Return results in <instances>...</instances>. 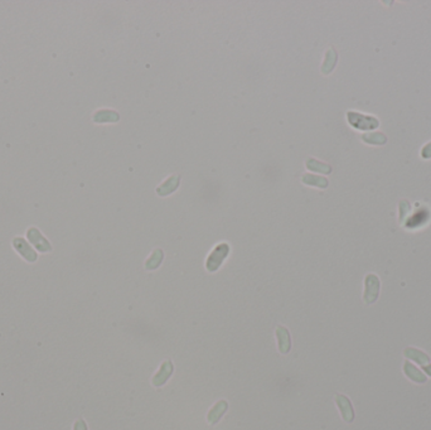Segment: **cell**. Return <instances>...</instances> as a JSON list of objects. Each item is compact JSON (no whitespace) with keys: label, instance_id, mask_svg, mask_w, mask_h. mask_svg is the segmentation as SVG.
Masks as SVG:
<instances>
[{"label":"cell","instance_id":"cell-1","mask_svg":"<svg viewBox=\"0 0 431 430\" xmlns=\"http://www.w3.org/2000/svg\"><path fill=\"white\" fill-rule=\"evenodd\" d=\"M230 251L231 248L227 243H221L214 246L206 260V269L209 272L217 271L221 265L223 264V261L227 259V256L230 255Z\"/></svg>","mask_w":431,"mask_h":430},{"label":"cell","instance_id":"cell-2","mask_svg":"<svg viewBox=\"0 0 431 430\" xmlns=\"http://www.w3.org/2000/svg\"><path fill=\"white\" fill-rule=\"evenodd\" d=\"M347 120L349 125L357 130H373L380 125V121L377 120V117L355 111H348Z\"/></svg>","mask_w":431,"mask_h":430},{"label":"cell","instance_id":"cell-3","mask_svg":"<svg viewBox=\"0 0 431 430\" xmlns=\"http://www.w3.org/2000/svg\"><path fill=\"white\" fill-rule=\"evenodd\" d=\"M381 283L378 276L374 274H368L364 279V294L363 300L367 305H371L374 303L380 295Z\"/></svg>","mask_w":431,"mask_h":430},{"label":"cell","instance_id":"cell-4","mask_svg":"<svg viewBox=\"0 0 431 430\" xmlns=\"http://www.w3.org/2000/svg\"><path fill=\"white\" fill-rule=\"evenodd\" d=\"M336 403L338 406L341 414H342L343 420L345 423H353L354 420V410H353L352 403H350L349 399L345 395H336Z\"/></svg>","mask_w":431,"mask_h":430},{"label":"cell","instance_id":"cell-5","mask_svg":"<svg viewBox=\"0 0 431 430\" xmlns=\"http://www.w3.org/2000/svg\"><path fill=\"white\" fill-rule=\"evenodd\" d=\"M27 236L30 243L35 246V249L41 251V253H48V251L52 250L51 244L47 241L46 237H44L38 230L35 229V227H32V229L28 230Z\"/></svg>","mask_w":431,"mask_h":430},{"label":"cell","instance_id":"cell-6","mask_svg":"<svg viewBox=\"0 0 431 430\" xmlns=\"http://www.w3.org/2000/svg\"><path fill=\"white\" fill-rule=\"evenodd\" d=\"M173 371L174 366L173 363H172V361H164V362L162 363V366H160V370L158 371L154 377H153V385H154L155 387H162L163 385H166L167 381L171 378V376L173 375Z\"/></svg>","mask_w":431,"mask_h":430},{"label":"cell","instance_id":"cell-7","mask_svg":"<svg viewBox=\"0 0 431 430\" xmlns=\"http://www.w3.org/2000/svg\"><path fill=\"white\" fill-rule=\"evenodd\" d=\"M277 346H279L280 353L287 354L291 349V337L290 332L284 326H279L276 328Z\"/></svg>","mask_w":431,"mask_h":430},{"label":"cell","instance_id":"cell-8","mask_svg":"<svg viewBox=\"0 0 431 430\" xmlns=\"http://www.w3.org/2000/svg\"><path fill=\"white\" fill-rule=\"evenodd\" d=\"M13 246L27 261L33 262L37 260V254H35V251L28 245L27 241H25L24 239H22V237H15V239L13 240Z\"/></svg>","mask_w":431,"mask_h":430},{"label":"cell","instance_id":"cell-9","mask_svg":"<svg viewBox=\"0 0 431 430\" xmlns=\"http://www.w3.org/2000/svg\"><path fill=\"white\" fill-rule=\"evenodd\" d=\"M179 183H180V177L178 174H173L171 177L167 178L159 187L157 188V193L160 197L169 196L171 193L175 192L179 187Z\"/></svg>","mask_w":431,"mask_h":430},{"label":"cell","instance_id":"cell-10","mask_svg":"<svg viewBox=\"0 0 431 430\" xmlns=\"http://www.w3.org/2000/svg\"><path fill=\"white\" fill-rule=\"evenodd\" d=\"M228 410V403L226 400L218 401L213 408L209 410L208 415H207V420L211 425H216L221 420V418L225 415L226 411Z\"/></svg>","mask_w":431,"mask_h":430},{"label":"cell","instance_id":"cell-11","mask_svg":"<svg viewBox=\"0 0 431 430\" xmlns=\"http://www.w3.org/2000/svg\"><path fill=\"white\" fill-rule=\"evenodd\" d=\"M404 372L407 376V378H410L411 381L416 382V384H425L426 380H428V377L421 371H419L412 363H410L409 361L404 363Z\"/></svg>","mask_w":431,"mask_h":430},{"label":"cell","instance_id":"cell-12","mask_svg":"<svg viewBox=\"0 0 431 430\" xmlns=\"http://www.w3.org/2000/svg\"><path fill=\"white\" fill-rule=\"evenodd\" d=\"M404 354L406 358L412 359V361H415V362H418L419 365L421 366H425L426 363L430 362V357H429L425 352L420 351V349L412 348V347H407V348H405Z\"/></svg>","mask_w":431,"mask_h":430},{"label":"cell","instance_id":"cell-13","mask_svg":"<svg viewBox=\"0 0 431 430\" xmlns=\"http://www.w3.org/2000/svg\"><path fill=\"white\" fill-rule=\"evenodd\" d=\"M337 60H338V56H337L336 49L329 48L326 52V58H324V62L322 65V72L324 75H329L334 70V66H336Z\"/></svg>","mask_w":431,"mask_h":430},{"label":"cell","instance_id":"cell-14","mask_svg":"<svg viewBox=\"0 0 431 430\" xmlns=\"http://www.w3.org/2000/svg\"><path fill=\"white\" fill-rule=\"evenodd\" d=\"M119 119L120 116L116 111L107 109L100 110L93 115V121H96V123H115Z\"/></svg>","mask_w":431,"mask_h":430},{"label":"cell","instance_id":"cell-15","mask_svg":"<svg viewBox=\"0 0 431 430\" xmlns=\"http://www.w3.org/2000/svg\"><path fill=\"white\" fill-rule=\"evenodd\" d=\"M301 180H303L304 184L313 185V187H318V188H327L329 184L327 178L319 177V175H314V174H304L303 179Z\"/></svg>","mask_w":431,"mask_h":430},{"label":"cell","instance_id":"cell-16","mask_svg":"<svg viewBox=\"0 0 431 430\" xmlns=\"http://www.w3.org/2000/svg\"><path fill=\"white\" fill-rule=\"evenodd\" d=\"M163 258H164L163 250H160V249L154 250L152 253V255H150L149 259L147 260V262H145V269L147 270L158 269L159 265L162 264V261H163Z\"/></svg>","mask_w":431,"mask_h":430},{"label":"cell","instance_id":"cell-17","mask_svg":"<svg viewBox=\"0 0 431 430\" xmlns=\"http://www.w3.org/2000/svg\"><path fill=\"white\" fill-rule=\"evenodd\" d=\"M305 166L308 167V169L314 172H319V173H324V174H329L332 172V167L329 164L322 163V162L317 161L314 158H309L305 162Z\"/></svg>","mask_w":431,"mask_h":430},{"label":"cell","instance_id":"cell-18","mask_svg":"<svg viewBox=\"0 0 431 430\" xmlns=\"http://www.w3.org/2000/svg\"><path fill=\"white\" fill-rule=\"evenodd\" d=\"M362 140L367 144L372 145H383L387 142V138H386L385 134L382 133H367L362 135Z\"/></svg>","mask_w":431,"mask_h":430},{"label":"cell","instance_id":"cell-19","mask_svg":"<svg viewBox=\"0 0 431 430\" xmlns=\"http://www.w3.org/2000/svg\"><path fill=\"white\" fill-rule=\"evenodd\" d=\"M410 210H411V206H410V203L407 201H401L400 202V223H404L405 220H406V216L407 213L410 212Z\"/></svg>","mask_w":431,"mask_h":430},{"label":"cell","instance_id":"cell-20","mask_svg":"<svg viewBox=\"0 0 431 430\" xmlns=\"http://www.w3.org/2000/svg\"><path fill=\"white\" fill-rule=\"evenodd\" d=\"M421 157H423L424 159L431 158V142L428 143V144L423 148V150H421Z\"/></svg>","mask_w":431,"mask_h":430},{"label":"cell","instance_id":"cell-21","mask_svg":"<svg viewBox=\"0 0 431 430\" xmlns=\"http://www.w3.org/2000/svg\"><path fill=\"white\" fill-rule=\"evenodd\" d=\"M74 430H87V424L85 423V420H82V419L77 420L76 424H75Z\"/></svg>","mask_w":431,"mask_h":430},{"label":"cell","instance_id":"cell-22","mask_svg":"<svg viewBox=\"0 0 431 430\" xmlns=\"http://www.w3.org/2000/svg\"><path fill=\"white\" fill-rule=\"evenodd\" d=\"M424 371H425L426 373H428L429 376H431V365L430 366H423Z\"/></svg>","mask_w":431,"mask_h":430}]
</instances>
